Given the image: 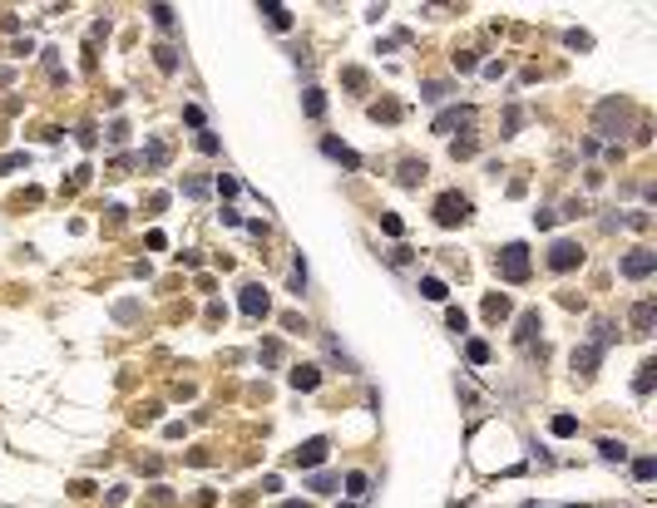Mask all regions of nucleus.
<instances>
[{
  "mask_svg": "<svg viewBox=\"0 0 657 508\" xmlns=\"http://www.w3.org/2000/svg\"><path fill=\"white\" fill-rule=\"evenodd\" d=\"M430 217H435V228H460V222H470V198L450 188V193H440V198H435Z\"/></svg>",
  "mask_w": 657,
  "mask_h": 508,
  "instance_id": "f257e3e1",
  "label": "nucleus"
},
{
  "mask_svg": "<svg viewBox=\"0 0 657 508\" xmlns=\"http://www.w3.org/2000/svg\"><path fill=\"white\" fill-rule=\"evenodd\" d=\"M628 119H633V104L628 99H603V104H598V114H593L598 134H608V138H618L628 129Z\"/></svg>",
  "mask_w": 657,
  "mask_h": 508,
  "instance_id": "f03ea898",
  "label": "nucleus"
},
{
  "mask_svg": "<svg viewBox=\"0 0 657 508\" xmlns=\"http://www.w3.org/2000/svg\"><path fill=\"white\" fill-rule=\"evenodd\" d=\"M495 267H500L504 281H514V287H519V281H529V247H524V242H509V247L495 257Z\"/></svg>",
  "mask_w": 657,
  "mask_h": 508,
  "instance_id": "7ed1b4c3",
  "label": "nucleus"
},
{
  "mask_svg": "<svg viewBox=\"0 0 657 508\" xmlns=\"http://www.w3.org/2000/svg\"><path fill=\"white\" fill-rule=\"evenodd\" d=\"M618 271H623L628 281H647V276L657 271V252H652V247H633V252L623 257V267H618Z\"/></svg>",
  "mask_w": 657,
  "mask_h": 508,
  "instance_id": "20e7f679",
  "label": "nucleus"
},
{
  "mask_svg": "<svg viewBox=\"0 0 657 508\" xmlns=\"http://www.w3.org/2000/svg\"><path fill=\"white\" fill-rule=\"evenodd\" d=\"M578 262H583V247H578L573 237H559V242L549 247V267H554V271H573Z\"/></svg>",
  "mask_w": 657,
  "mask_h": 508,
  "instance_id": "39448f33",
  "label": "nucleus"
},
{
  "mask_svg": "<svg viewBox=\"0 0 657 508\" xmlns=\"http://www.w3.org/2000/svg\"><path fill=\"white\" fill-rule=\"evenodd\" d=\"M326 459H332V444H326V439H307L302 449H292V464H297V469H316V464H326Z\"/></svg>",
  "mask_w": 657,
  "mask_h": 508,
  "instance_id": "423d86ee",
  "label": "nucleus"
},
{
  "mask_svg": "<svg viewBox=\"0 0 657 508\" xmlns=\"http://www.w3.org/2000/svg\"><path fill=\"white\" fill-rule=\"evenodd\" d=\"M238 306H242V316H252V321H262L267 311H272V296L257 287V281H252V287H242L238 292Z\"/></svg>",
  "mask_w": 657,
  "mask_h": 508,
  "instance_id": "0eeeda50",
  "label": "nucleus"
},
{
  "mask_svg": "<svg viewBox=\"0 0 657 508\" xmlns=\"http://www.w3.org/2000/svg\"><path fill=\"white\" fill-rule=\"evenodd\" d=\"M287 385L302 390V395L316 390V385H321V365H311V360H307V365H292V370H287Z\"/></svg>",
  "mask_w": 657,
  "mask_h": 508,
  "instance_id": "6e6552de",
  "label": "nucleus"
},
{
  "mask_svg": "<svg viewBox=\"0 0 657 508\" xmlns=\"http://www.w3.org/2000/svg\"><path fill=\"white\" fill-rule=\"evenodd\" d=\"M321 153H326V158H337L341 168H351V173L361 168V153H356V148H346L341 138H321Z\"/></svg>",
  "mask_w": 657,
  "mask_h": 508,
  "instance_id": "1a4fd4ad",
  "label": "nucleus"
},
{
  "mask_svg": "<svg viewBox=\"0 0 657 508\" xmlns=\"http://www.w3.org/2000/svg\"><path fill=\"white\" fill-rule=\"evenodd\" d=\"M652 321H657V301L642 296V301L633 306V331H637V335H652Z\"/></svg>",
  "mask_w": 657,
  "mask_h": 508,
  "instance_id": "9d476101",
  "label": "nucleus"
},
{
  "mask_svg": "<svg viewBox=\"0 0 657 508\" xmlns=\"http://www.w3.org/2000/svg\"><path fill=\"white\" fill-rule=\"evenodd\" d=\"M598 360H603V351H598V346H578V351H573V370H578L583 380L598 370Z\"/></svg>",
  "mask_w": 657,
  "mask_h": 508,
  "instance_id": "9b49d317",
  "label": "nucleus"
},
{
  "mask_svg": "<svg viewBox=\"0 0 657 508\" xmlns=\"http://www.w3.org/2000/svg\"><path fill=\"white\" fill-rule=\"evenodd\" d=\"M613 341H618V326H613V321H603V316H598V321H593V341H588V346H598V351H608Z\"/></svg>",
  "mask_w": 657,
  "mask_h": 508,
  "instance_id": "f8f14e48",
  "label": "nucleus"
},
{
  "mask_svg": "<svg viewBox=\"0 0 657 508\" xmlns=\"http://www.w3.org/2000/svg\"><path fill=\"white\" fill-rule=\"evenodd\" d=\"M460 124H470V109H445V114L435 119V134H455Z\"/></svg>",
  "mask_w": 657,
  "mask_h": 508,
  "instance_id": "ddd939ff",
  "label": "nucleus"
},
{
  "mask_svg": "<svg viewBox=\"0 0 657 508\" xmlns=\"http://www.w3.org/2000/svg\"><path fill=\"white\" fill-rule=\"evenodd\" d=\"M539 331H543V326H539V311H524V316H519V331H514V341H519V346H529Z\"/></svg>",
  "mask_w": 657,
  "mask_h": 508,
  "instance_id": "4468645a",
  "label": "nucleus"
},
{
  "mask_svg": "<svg viewBox=\"0 0 657 508\" xmlns=\"http://www.w3.org/2000/svg\"><path fill=\"white\" fill-rule=\"evenodd\" d=\"M652 375H657V360H642L633 375V395H652Z\"/></svg>",
  "mask_w": 657,
  "mask_h": 508,
  "instance_id": "2eb2a0df",
  "label": "nucleus"
},
{
  "mask_svg": "<svg viewBox=\"0 0 657 508\" xmlns=\"http://www.w3.org/2000/svg\"><path fill=\"white\" fill-rule=\"evenodd\" d=\"M484 316H489V321H504V316H509V296H504V292H489V296H484Z\"/></svg>",
  "mask_w": 657,
  "mask_h": 508,
  "instance_id": "dca6fc26",
  "label": "nucleus"
},
{
  "mask_svg": "<svg viewBox=\"0 0 657 508\" xmlns=\"http://www.w3.org/2000/svg\"><path fill=\"white\" fill-rule=\"evenodd\" d=\"M144 163H148V168H169V143H163V138H148Z\"/></svg>",
  "mask_w": 657,
  "mask_h": 508,
  "instance_id": "f3484780",
  "label": "nucleus"
},
{
  "mask_svg": "<svg viewBox=\"0 0 657 508\" xmlns=\"http://www.w3.org/2000/svg\"><path fill=\"white\" fill-rule=\"evenodd\" d=\"M420 296H425V301H445V296H450V287H445L440 276H420Z\"/></svg>",
  "mask_w": 657,
  "mask_h": 508,
  "instance_id": "a211bd4d",
  "label": "nucleus"
},
{
  "mask_svg": "<svg viewBox=\"0 0 657 508\" xmlns=\"http://www.w3.org/2000/svg\"><path fill=\"white\" fill-rule=\"evenodd\" d=\"M598 454H603L608 464H623L628 459V444L623 439H598Z\"/></svg>",
  "mask_w": 657,
  "mask_h": 508,
  "instance_id": "6ab92c4d",
  "label": "nucleus"
},
{
  "mask_svg": "<svg viewBox=\"0 0 657 508\" xmlns=\"http://www.w3.org/2000/svg\"><path fill=\"white\" fill-rule=\"evenodd\" d=\"M262 15H267L272 30H292V10L287 6H262Z\"/></svg>",
  "mask_w": 657,
  "mask_h": 508,
  "instance_id": "aec40b11",
  "label": "nucleus"
},
{
  "mask_svg": "<svg viewBox=\"0 0 657 508\" xmlns=\"http://www.w3.org/2000/svg\"><path fill=\"white\" fill-rule=\"evenodd\" d=\"M153 65H158L163 74H173V70H178V54H173V45H153Z\"/></svg>",
  "mask_w": 657,
  "mask_h": 508,
  "instance_id": "412c9836",
  "label": "nucleus"
},
{
  "mask_svg": "<svg viewBox=\"0 0 657 508\" xmlns=\"http://www.w3.org/2000/svg\"><path fill=\"white\" fill-rule=\"evenodd\" d=\"M302 109H307V119H321V114H326V94H321V89H307V94H302Z\"/></svg>",
  "mask_w": 657,
  "mask_h": 508,
  "instance_id": "4be33fe9",
  "label": "nucleus"
},
{
  "mask_svg": "<svg viewBox=\"0 0 657 508\" xmlns=\"http://www.w3.org/2000/svg\"><path fill=\"white\" fill-rule=\"evenodd\" d=\"M633 479H637V484H652V479H657V459H652V454L633 459Z\"/></svg>",
  "mask_w": 657,
  "mask_h": 508,
  "instance_id": "5701e85b",
  "label": "nucleus"
},
{
  "mask_svg": "<svg viewBox=\"0 0 657 508\" xmlns=\"http://www.w3.org/2000/svg\"><path fill=\"white\" fill-rule=\"evenodd\" d=\"M148 15H153L158 30H173V25H178V10H173V6H148Z\"/></svg>",
  "mask_w": 657,
  "mask_h": 508,
  "instance_id": "b1692460",
  "label": "nucleus"
},
{
  "mask_svg": "<svg viewBox=\"0 0 657 508\" xmlns=\"http://www.w3.org/2000/svg\"><path fill=\"white\" fill-rule=\"evenodd\" d=\"M420 178H425V163H420V158H405V163H401V183H405V188H415Z\"/></svg>",
  "mask_w": 657,
  "mask_h": 508,
  "instance_id": "393cba45",
  "label": "nucleus"
},
{
  "mask_svg": "<svg viewBox=\"0 0 657 508\" xmlns=\"http://www.w3.org/2000/svg\"><path fill=\"white\" fill-rule=\"evenodd\" d=\"M549 429H554L559 439H569V434H578V420H573V415H554V420H549Z\"/></svg>",
  "mask_w": 657,
  "mask_h": 508,
  "instance_id": "a878e982",
  "label": "nucleus"
},
{
  "mask_svg": "<svg viewBox=\"0 0 657 508\" xmlns=\"http://www.w3.org/2000/svg\"><path fill=\"white\" fill-rule=\"evenodd\" d=\"M366 489H371V479H366L361 469H356V474H346V493H351V498H366Z\"/></svg>",
  "mask_w": 657,
  "mask_h": 508,
  "instance_id": "bb28decb",
  "label": "nucleus"
},
{
  "mask_svg": "<svg viewBox=\"0 0 657 508\" xmlns=\"http://www.w3.org/2000/svg\"><path fill=\"white\" fill-rule=\"evenodd\" d=\"M445 94H450V84H440V79H430V84L420 89V99H425V104H440Z\"/></svg>",
  "mask_w": 657,
  "mask_h": 508,
  "instance_id": "cd10ccee",
  "label": "nucleus"
},
{
  "mask_svg": "<svg viewBox=\"0 0 657 508\" xmlns=\"http://www.w3.org/2000/svg\"><path fill=\"white\" fill-rule=\"evenodd\" d=\"M380 232H386V237H401V232H405V222H401L396 212H380Z\"/></svg>",
  "mask_w": 657,
  "mask_h": 508,
  "instance_id": "c85d7f7f",
  "label": "nucleus"
},
{
  "mask_svg": "<svg viewBox=\"0 0 657 508\" xmlns=\"http://www.w3.org/2000/svg\"><path fill=\"white\" fill-rule=\"evenodd\" d=\"M217 193H223V198H238V193H242V183H238L233 173H217Z\"/></svg>",
  "mask_w": 657,
  "mask_h": 508,
  "instance_id": "c756f323",
  "label": "nucleus"
},
{
  "mask_svg": "<svg viewBox=\"0 0 657 508\" xmlns=\"http://www.w3.org/2000/svg\"><path fill=\"white\" fill-rule=\"evenodd\" d=\"M371 119H376V124H380V119L396 124V119H401V109H396V104H376V109H371Z\"/></svg>",
  "mask_w": 657,
  "mask_h": 508,
  "instance_id": "7c9ffc66",
  "label": "nucleus"
},
{
  "mask_svg": "<svg viewBox=\"0 0 657 508\" xmlns=\"http://www.w3.org/2000/svg\"><path fill=\"white\" fill-rule=\"evenodd\" d=\"M193 143H198V153H208V158L217 153V134H208V129H198V138H193Z\"/></svg>",
  "mask_w": 657,
  "mask_h": 508,
  "instance_id": "2f4dec72",
  "label": "nucleus"
},
{
  "mask_svg": "<svg viewBox=\"0 0 657 508\" xmlns=\"http://www.w3.org/2000/svg\"><path fill=\"white\" fill-rule=\"evenodd\" d=\"M465 356H470V365H484V360H489V346H484V341H470Z\"/></svg>",
  "mask_w": 657,
  "mask_h": 508,
  "instance_id": "473e14b6",
  "label": "nucleus"
},
{
  "mask_svg": "<svg viewBox=\"0 0 657 508\" xmlns=\"http://www.w3.org/2000/svg\"><path fill=\"white\" fill-rule=\"evenodd\" d=\"M292 292H297V296L307 292V262H302V257H297V267H292Z\"/></svg>",
  "mask_w": 657,
  "mask_h": 508,
  "instance_id": "72a5a7b5",
  "label": "nucleus"
},
{
  "mask_svg": "<svg viewBox=\"0 0 657 508\" xmlns=\"http://www.w3.org/2000/svg\"><path fill=\"white\" fill-rule=\"evenodd\" d=\"M564 45H569V49H588V45H593V35H583V30H569V35H564Z\"/></svg>",
  "mask_w": 657,
  "mask_h": 508,
  "instance_id": "f704fd0d",
  "label": "nucleus"
},
{
  "mask_svg": "<svg viewBox=\"0 0 657 508\" xmlns=\"http://www.w3.org/2000/svg\"><path fill=\"white\" fill-rule=\"evenodd\" d=\"M30 158L25 153H6V158H0V173H15V168H25Z\"/></svg>",
  "mask_w": 657,
  "mask_h": 508,
  "instance_id": "c9c22d12",
  "label": "nucleus"
},
{
  "mask_svg": "<svg viewBox=\"0 0 657 508\" xmlns=\"http://www.w3.org/2000/svg\"><path fill=\"white\" fill-rule=\"evenodd\" d=\"M445 321H450V331H465V326H470V316H465L460 306H450V311H445Z\"/></svg>",
  "mask_w": 657,
  "mask_h": 508,
  "instance_id": "e433bc0d",
  "label": "nucleus"
},
{
  "mask_svg": "<svg viewBox=\"0 0 657 508\" xmlns=\"http://www.w3.org/2000/svg\"><path fill=\"white\" fill-rule=\"evenodd\" d=\"M262 360L277 365V360H282V341H267V346H262Z\"/></svg>",
  "mask_w": 657,
  "mask_h": 508,
  "instance_id": "4c0bfd02",
  "label": "nucleus"
},
{
  "mask_svg": "<svg viewBox=\"0 0 657 508\" xmlns=\"http://www.w3.org/2000/svg\"><path fill=\"white\" fill-rule=\"evenodd\" d=\"M311 489H316V493H337V479H332V474H316Z\"/></svg>",
  "mask_w": 657,
  "mask_h": 508,
  "instance_id": "58836bf2",
  "label": "nucleus"
},
{
  "mask_svg": "<svg viewBox=\"0 0 657 508\" xmlns=\"http://www.w3.org/2000/svg\"><path fill=\"white\" fill-rule=\"evenodd\" d=\"M114 316H119V321H134V316H139V301H119Z\"/></svg>",
  "mask_w": 657,
  "mask_h": 508,
  "instance_id": "ea45409f",
  "label": "nucleus"
},
{
  "mask_svg": "<svg viewBox=\"0 0 657 508\" xmlns=\"http://www.w3.org/2000/svg\"><path fill=\"white\" fill-rule=\"evenodd\" d=\"M183 119H188L193 129H203V109H198V104H188V109H183Z\"/></svg>",
  "mask_w": 657,
  "mask_h": 508,
  "instance_id": "a19ab883",
  "label": "nucleus"
},
{
  "mask_svg": "<svg viewBox=\"0 0 657 508\" xmlns=\"http://www.w3.org/2000/svg\"><path fill=\"white\" fill-rule=\"evenodd\" d=\"M282 508H311V503H302V498H292V503H282Z\"/></svg>",
  "mask_w": 657,
  "mask_h": 508,
  "instance_id": "79ce46f5",
  "label": "nucleus"
},
{
  "mask_svg": "<svg viewBox=\"0 0 657 508\" xmlns=\"http://www.w3.org/2000/svg\"><path fill=\"white\" fill-rule=\"evenodd\" d=\"M524 508H539V503H524Z\"/></svg>",
  "mask_w": 657,
  "mask_h": 508,
  "instance_id": "37998d69",
  "label": "nucleus"
},
{
  "mask_svg": "<svg viewBox=\"0 0 657 508\" xmlns=\"http://www.w3.org/2000/svg\"><path fill=\"white\" fill-rule=\"evenodd\" d=\"M573 508H583V503H573Z\"/></svg>",
  "mask_w": 657,
  "mask_h": 508,
  "instance_id": "c03bdc74",
  "label": "nucleus"
}]
</instances>
